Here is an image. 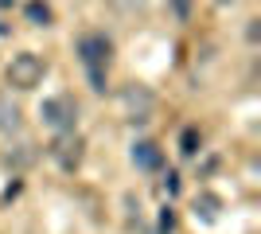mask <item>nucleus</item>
Returning a JSON list of instances; mask_svg holds the SVG:
<instances>
[{
  "instance_id": "1",
  "label": "nucleus",
  "mask_w": 261,
  "mask_h": 234,
  "mask_svg": "<svg viewBox=\"0 0 261 234\" xmlns=\"http://www.w3.org/2000/svg\"><path fill=\"white\" fill-rule=\"evenodd\" d=\"M43 59L39 55H32V51H20V55H12V63H8V82L16 90H35L39 86V78H43Z\"/></svg>"
},
{
  "instance_id": "2",
  "label": "nucleus",
  "mask_w": 261,
  "mask_h": 234,
  "mask_svg": "<svg viewBox=\"0 0 261 234\" xmlns=\"http://www.w3.org/2000/svg\"><path fill=\"white\" fill-rule=\"evenodd\" d=\"M82 63H86L94 86L106 90V63H109V39L106 35H86L82 39Z\"/></svg>"
},
{
  "instance_id": "3",
  "label": "nucleus",
  "mask_w": 261,
  "mask_h": 234,
  "mask_svg": "<svg viewBox=\"0 0 261 234\" xmlns=\"http://www.w3.org/2000/svg\"><path fill=\"white\" fill-rule=\"evenodd\" d=\"M74 117H78V106L70 98H51V101H43V121L47 125H55V129H74Z\"/></svg>"
},
{
  "instance_id": "4",
  "label": "nucleus",
  "mask_w": 261,
  "mask_h": 234,
  "mask_svg": "<svg viewBox=\"0 0 261 234\" xmlns=\"http://www.w3.org/2000/svg\"><path fill=\"white\" fill-rule=\"evenodd\" d=\"M121 101H125V110H129L133 121H148V113H152V106H156V98H152L148 86H129L121 94Z\"/></svg>"
},
{
  "instance_id": "5",
  "label": "nucleus",
  "mask_w": 261,
  "mask_h": 234,
  "mask_svg": "<svg viewBox=\"0 0 261 234\" xmlns=\"http://www.w3.org/2000/svg\"><path fill=\"white\" fill-rule=\"evenodd\" d=\"M51 152H55V160H59L63 168H74L78 160H82V141L74 137V129H66V133H59V137H55Z\"/></svg>"
},
{
  "instance_id": "6",
  "label": "nucleus",
  "mask_w": 261,
  "mask_h": 234,
  "mask_svg": "<svg viewBox=\"0 0 261 234\" xmlns=\"http://www.w3.org/2000/svg\"><path fill=\"white\" fill-rule=\"evenodd\" d=\"M133 160H137L141 168H148V172H152V168H160V152H156L152 141H141V145L133 148Z\"/></svg>"
},
{
  "instance_id": "7",
  "label": "nucleus",
  "mask_w": 261,
  "mask_h": 234,
  "mask_svg": "<svg viewBox=\"0 0 261 234\" xmlns=\"http://www.w3.org/2000/svg\"><path fill=\"white\" fill-rule=\"evenodd\" d=\"M20 125V110L8 106V101H0V129H16Z\"/></svg>"
},
{
  "instance_id": "8",
  "label": "nucleus",
  "mask_w": 261,
  "mask_h": 234,
  "mask_svg": "<svg viewBox=\"0 0 261 234\" xmlns=\"http://www.w3.org/2000/svg\"><path fill=\"white\" fill-rule=\"evenodd\" d=\"M109 4H113L121 16H137V12H144V0H109Z\"/></svg>"
},
{
  "instance_id": "9",
  "label": "nucleus",
  "mask_w": 261,
  "mask_h": 234,
  "mask_svg": "<svg viewBox=\"0 0 261 234\" xmlns=\"http://www.w3.org/2000/svg\"><path fill=\"white\" fill-rule=\"evenodd\" d=\"M28 16H32V23H47V20H51L47 4H39V0H35V4H28Z\"/></svg>"
},
{
  "instance_id": "10",
  "label": "nucleus",
  "mask_w": 261,
  "mask_h": 234,
  "mask_svg": "<svg viewBox=\"0 0 261 234\" xmlns=\"http://www.w3.org/2000/svg\"><path fill=\"white\" fill-rule=\"evenodd\" d=\"M195 207H203V215H218V199L215 195H199Z\"/></svg>"
},
{
  "instance_id": "11",
  "label": "nucleus",
  "mask_w": 261,
  "mask_h": 234,
  "mask_svg": "<svg viewBox=\"0 0 261 234\" xmlns=\"http://www.w3.org/2000/svg\"><path fill=\"white\" fill-rule=\"evenodd\" d=\"M195 145H199V133H195V129H187V133H184V156H195Z\"/></svg>"
},
{
  "instance_id": "12",
  "label": "nucleus",
  "mask_w": 261,
  "mask_h": 234,
  "mask_svg": "<svg viewBox=\"0 0 261 234\" xmlns=\"http://www.w3.org/2000/svg\"><path fill=\"white\" fill-rule=\"evenodd\" d=\"M172 8H175L179 20H187V16H191V0H172Z\"/></svg>"
},
{
  "instance_id": "13",
  "label": "nucleus",
  "mask_w": 261,
  "mask_h": 234,
  "mask_svg": "<svg viewBox=\"0 0 261 234\" xmlns=\"http://www.w3.org/2000/svg\"><path fill=\"white\" fill-rule=\"evenodd\" d=\"M215 4H234V0H215Z\"/></svg>"
}]
</instances>
